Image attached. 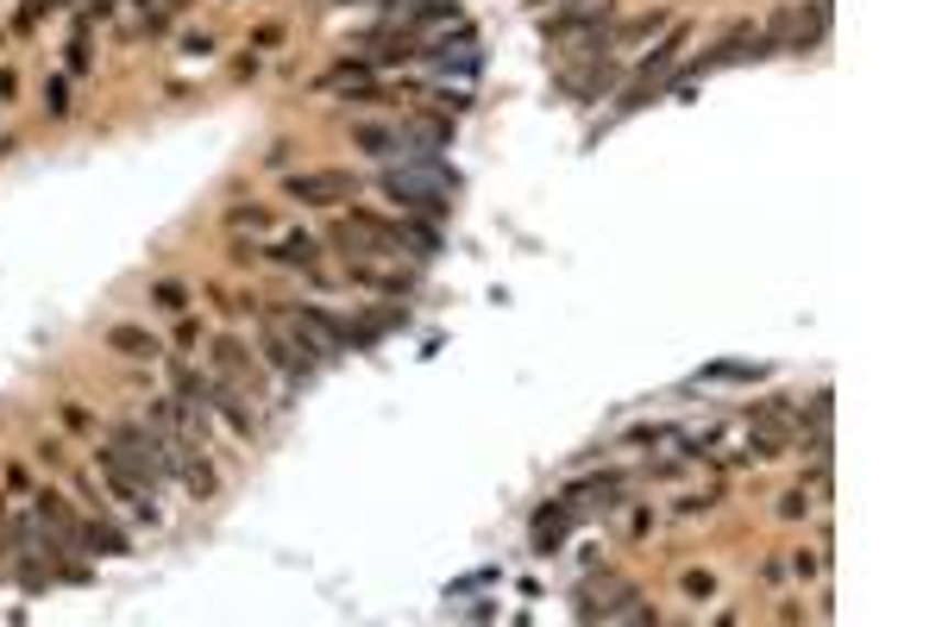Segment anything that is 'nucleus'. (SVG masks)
<instances>
[{
  "label": "nucleus",
  "instance_id": "f257e3e1",
  "mask_svg": "<svg viewBox=\"0 0 942 627\" xmlns=\"http://www.w3.org/2000/svg\"><path fill=\"white\" fill-rule=\"evenodd\" d=\"M377 189L402 208V214H428L440 220L459 195V176L446 170V157H396L390 170L377 176Z\"/></svg>",
  "mask_w": 942,
  "mask_h": 627
},
{
  "label": "nucleus",
  "instance_id": "f03ea898",
  "mask_svg": "<svg viewBox=\"0 0 942 627\" xmlns=\"http://www.w3.org/2000/svg\"><path fill=\"white\" fill-rule=\"evenodd\" d=\"M108 452L120 458L145 490H164V483H170V446H164V433H157L152 421H113Z\"/></svg>",
  "mask_w": 942,
  "mask_h": 627
},
{
  "label": "nucleus",
  "instance_id": "7ed1b4c3",
  "mask_svg": "<svg viewBox=\"0 0 942 627\" xmlns=\"http://www.w3.org/2000/svg\"><path fill=\"white\" fill-rule=\"evenodd\" d=\"M258 339H264V358L284 370L289 383H308L314 370L328 365L321 351L308 346V333L296 326V314H289V307H264V314H258Z\"/></svg>",
  "mask_w": 942,
  "mask_h": 627
},
{
  "label": "nucleus",
  "instance_id": "20e7f679",
  "mask_svg": "<svg viewBox=\"0 0 942 627\" xmlns=\"http://www.w3.org/2000/svg\"><path fill=\"white\" fill-rule=\"evenodd\" d=\"M333 245L346 251V264H377V258H402V238H396V220L377 214H346L333 220Z\"/></svg>",
  "mask_w": 942,
  "mask_h": 627
},
{
  "label": "nucleus",
  "instance_id": "39448f33",
  "mask_svg": "<svg viewBox=\"0 0 942 627\" xmlns=\"http://www.w3.org/2000/svg\"><path fill=\"white\" fill-rule=\"evenodd\" d=\"M208 365H214V377L226 383V390H240L245 402H258V390H264V365H258V351L245 346V339L220 333L214 346H208Z\"/></svg>",
  "mask_w": 942,
  "mask_h": 627
},
{
  "label": "nucleus",
  "instance_id": "423d86ee",
  "mask_svg": "<svg viewBox=\"0 0 942 627\" xmlns=\"http://www.w3.org/2000/svg\"><path fill=\"white\" fill-rule=\"evenodd\" d=\"M823 32H830V0H811V7H786V13H773L767 38L773 51H811V44H823Z\"/></svg>",
  "mask_w": 942,
  "mask_h": 627
},
{
  "label": "nucleus",
  "instance_id": "0eeeda50",
  "mask_svg": "<svg viewBox=\"0 0 942 627\" xmlns=\"http://www.w3.org/2000/svg\"><path fill=\"white\" fill-rule=\"evenodd\" d=\"M284 195L302 201V208H340V201H358V176L352 170H289Z\"/></svg>",
  "mask_w": 942,
  "mask_h": 627
},
{
  "label": "nucleus",
  "instance_id": "6e6552de",
  "mask_svg": "<svg viewBox=\"0 0 942 627\" xmlns=\"http://www.w3.org/2000/svg\"><path fill=\"white\" fill-rule=\"evenodd\" d=\"M685 44H691V25H666V38L654 44V57L635 69V82H629V94H622V108H641V101H647V94H654V88L666 82L673 69H679V51H685Z\"/></svg>",
  "mask_w": 942,
  "mask_h": 627
},
{
  "label": "nucleus",
  "instance_id": "1a4fd4ad",
  "mask_svg": "<svg viewBox=\"0 0 942 627\" xmlns=\"http://www.w3.org/2000/svg\"><path fill=\"white\" fill-rule=\"evenodd\" d=\"M578 57H585L578 69H559V88H566V94H578V101L610 94V88H616V57H610V51H578Z\"/></svg>",
  "mask_w": 942,
  "mask_h": 627
},
{
  "label": "nucleus",
  "instance_id": "9d476101",
  "mask_svg": "<svg viewBox=\"0 0 942 627\" xmlns=\"http://www.w3.org/2000/svg\"><path fill=\"white\" fill-rule=\"evenodd\" d=\"M95 464H101V477H108V490L120 502H126L132 515L138 520H157V490H145V483H138V477L126 471V464H120V458L108 452V446H101V458H95Z\"/></svg>",
  "mask_w": 942,
  "mask_h": 627
},
{
  "label": "nucleus",
  "instance_id": "9b49d317",
  "mask_svg": "<svg viewBox=\"0 0 942 627\" xmlns=\"http://www.w3.org/2000/svg\"><path fill=\"white\" fill-rule=\"evenodd\" d=\"M289 314H296V326L308 333V346L321 351V358H340V351H352L346 321H340V314H328V307H289Z\"/></svg>",
  "mask_w": 942,
  "mask_h": 627
},
{
  "label": "nucleus",
  "instance_id": "f8f14e48",
  "mask_svg": "<svg viewBox=\"0 0 942 627\" xmlns=\"http://www.w3.org/2000/svg\"><path fill=\"white\" fill-rule=\"evenodd\" d=\"M390 32H421V25H459V0H402L390 7Z\"/></svg>",
  "mask_w": 942,
  "mask_h": 627
},
{
  "label": "nucleus",
  "instance_id": "ddd939ff",
  "mask_svg": "<svg viewBox=\"0 0 942 627\" xmlns=\"http://www.w3.org/2000/svg\"><path fill=\"white\" fill-rule=\"evenodd\" d=\"M170 477H182V490L189 496H214V464L201 458V446H170Z\"/></svg>",
  "mask_w": 942,
  "mask_h": 627
},
{
  "label": "nucleus",
  "instance_id": "4468645a",
  "mask_svg": "<svg viewBox=\"0 0 942 627\" xmlns=\"http://www.w3.org/2000/svg\"><path fill=\"white\" fill-rule=\"evenodd\" d=\"M421 57H428L440 76H453V69H459V76H478V69H484V51L472 38H459V44L446 38V44H434V51H421Z\"/></svg>",
  "mask_w": 942,
  "mask_h": 627
},
{
  "label": "nucleus",
  "instance_id": "2eb2a0df",
  "mask_svg": "<svg viewBox=\"0 0 942 627\" xmlns=\"http://www.w3.org/2000/svg\"><path fill=\"white\" fill-rule=\"evenodd\" d=\"M76 546H82V552H95V559H126V552H132V540L113 527V520H82Z\"/></svg>",
  "mask_w": 942,
  "mask_h": 627
},
{
  "label": "nucleus",
  "instance_id": "dca6fc26",
  "mask_svg": "<svg viewBox=\"0 0 942 627\" xmlns=\"http://www.w3.org/2000/svg\"><path fill=\"white\" fill-rule=\"evenodd\" d=\"M352 145H365V152L372 157H402V132L396 126H372V120H358V126H352Z\"/></svg>",
  "mask_w": 942,
  "mask_h": 627
},
{
  "label": "nucleus",
  "instance_id": "f3484780",
  "mask_svg": "<svg viewBox=\"0 0 942 627\" xmlns=\"http://www.w3.org/2000/svg\"><path fill=\"white\" fill-rule=\"evenodd\" d=\"M396 238H402V251H409V258H434V251H440V233H434V226H421L415 214L396 220Z\"/></svg>",
  "mask_w": 942,
  "mask_h": 627
},
{
  "label": "nucleus",
  "instance_id": "a211bd4d",
  "mask_svg": "<svg viewBox=\"0 0 942 627\" xmlns=\"http://www.w3.org/2000/svg\"><path fill=\"white\" fill-rule=\"evenodd\" d=\"M108 346L120 351V358H157V351H164L145 326H108Z\"/></svg>",
  "mask_w": 942,
  "mask_h": 627
},
{
  "label": "nucleus",
  "instance_id": "6ab92c4d",
  "mask_svg": "<svg viewBox=\"0 0 942 627\" xmlns=\"http://www.w3.org/2000/svg\"><path fill=\"white\" fill-rule=\"evenodd\" d=\"M270 258H277V264H289V270H314V264H321V245H314L308 233H289L284 245L270 251Z\"/></svg>",
  "mask_w": 942,
  "mask_h": 627
},
{
  "label": "nucleus",
  "instance_id": "aec40b11",
  "mask_svg": "<svg viewBox=\"0 0 942 627\" xmlns=\"http://www.w3.org/2000/svg\"><path fill=\"white\" fill-rule=\"evenodd\" d=\"M559 540H566V508H541L534 515V552H553Z\"/></svg>",
  "mask_w": 942,
  "mask_h": 627
},
{
  "label": "nucleus",
  "instance_id": "412c9836",
  "mask_svg": "<svg viewBox=\"0 0 942 627\" xmlns=\"http://www.w3.org/2000/svg\"><path fill=\"white\" fill-rule=\"evenodd\" d=\"M666 25H673V20H666V13H641V20H629V25H622V44H635V38H654V32H666Z\"/></svg>",
  "mask_w": 942,
  "mask_h": 627
},
{
  "label": "nucleus",
  "instance_id": "4be33fe9",
  "mask_svg": "<svg viewBox=\"0 0 942 627\" xmlns=\"http://www.w3.org/2000/svg\"><path fill=\"white\" fill-rule=\"evenodd\" d=\"M226 226H233V233H270V214H264V208H233Z\"/></svg>",
  "mask_w": 942,
  "mask_h": 627
},
{
  "label": "nucleus",
  "instance_id": "5701e85b",
  "mask_svg": "<svg viewBox=\"0 0 942 627\" xmlns=\"http://www.w3.org/2000/svg\"><path fill=\"white\" fill-rule=\"evenodd\" d=\"M152 302L164 307V314H182V307H189V289H182V282H157Z\"/></svg>",
  "mask_w": 942,
  "mask_h": 627
},
{
  "label": "nucleus",
  "instance_id": "b1692460",
  "mask_svg": "<svg viewBox=\"0 0 942 627\" xmlns=\"http://www.w3.org/2000/svg\"><path fill=\"white\" fill-rule=\"evenodd\" d=\"M44 108H51V120H64V113H69V82H64V76H51V82H44Z\"/></svg>",
  "mask_w": 942,
  "mask_h": 627
},
{
  "label": "nucleus",
  "instance_id": "393cba45",
  "mask_svg": "<svg viewBox=\"0 0 942 627\" xmlns=\"http://www.w3.org/2000/svg\"><path fill=\"white\" fill-rule=\"evenodd\" d=\"M138 7H145V20H152V25H164L170 13H182L189 0H138Z\"/></svg>",
  "mask_w": 942,
  "mask_h": 627
},
{
  "label": "nucleus",
  "instance_id": "a878e982",
  "mask_svg": "<svg viewBox=\"0 0 942 627\" xmlns=\"http://www.w3.org/2000/svg\"><path fill=\"white\" fill-rule=\"evenodd\" d=\"M779 515H786V520L811 515V496H805V490H786V496H779Z\"/></svg>",
  "mask_w": 942,
  "mask_h": 627
},
{
  "label": "nucleus",
  "instance_id": "bb28decb",
  "mask_svg": "<svg viewBox=\"0 0 942 627\" xmlns=\"http://www.w3.org/2000/svg\"><path fill=\"white\" fill-rule=\"evenodd\" d=\"M679 590H685V596H710V590H717V578H710V571H685Z\"/></svg>",
  "mask_w": 942,
  "mask_h": 627
},
{
  "label": "nucleus",
  "instance_id": "cd10ccee",
  "mask_svg": "<svg viewBox=\"0 0 942 627\" xmlns=\"http://www.w3.org/2000/svg\"><path fill=\"white\" fill-rule=\"evenodd\" d=\"M472 108V94H465V88H446V94H440V113H465Z\"/></svg>",
  "mask_w": 942,
  "mask_h": 627
},
{
  "label": "nucleus",
  "instance_id": "c85d7f7f",
  "mask_svg": "<svg viewBox=\"0 0 942 627\" xmlns=\"http://www.w3.org/2000/svg\"><path fill=\"white\" fill-rule=\"evenodd\" d=\"M791 571H798V578H817V571H823V559H817V552H798V559H791Z\"/></svg>",
  "mask_w": 942,
  "mask_h": 627
}]
</instances>
